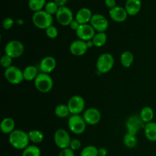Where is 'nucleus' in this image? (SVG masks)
Here are the masks:
<instances>
[{
  "label": "nucleus",
  "mask_w": 156,
  "mask_h": 156,
  "mask_svg": "<svg viewBox=\"0 0 156 156\" xmlns=\"http://www.w3.org/2000/svg\"><path fill=\"white\" fill-rule=\"evenodd\" d=\"M9 142L14 149L23 151L29 146L28 133L22 129H15L9 135Z\"/></svg>",
  "instance_id": "nucleus-1"
},
{
  "label": "nucleus",
  "mask_w": 156,
  "mask_h": 156,
  "mask_svg": "<svg viewBox=\"0 0 156 156\" xmlns=\"http://www.w3.org/2000/svg\"><path fill=\"white\" fill-rule=\"evenodd\" d=\"M32 21L35 27L42 30H46L53 25V15L47 13L45 10H41L34 13Z\"/></svg>",
  "instance_id": "nucleus-2"
},
{
  "label": "nucleus",
  "mask_w": 156,
  "mask_h": 156,
  "mask_svg": "<svg viewBox=\"0 0 156 156\" xmlns=\"http://www.w3.org/2000/svg\"><path fill=\"white\" fill-rule=\"evenodd\" d=\"M34 82L35 88L41 93L50 92L53 87V79L50 74L47 73H39Z\"/></svg>",
  "instance_id": "nucleus-3"
},
{
  "label": "nucleus",
  "mask_w": 156,
  "mask_h": 156,
  "mask_svg": "<svg viewBox=\"0 0 156 156\" xmlns=\"http://www.w3.org/2000/svg\"><path fill=\"white\" fill-rule=\"evenodd\" d=\"M114 65V58L109 53H104L98 56L96 62V68L98 73L106 74L113 69Z\"/></svg>",
  "instance_id": "nucleus-4"
},
{
  "label": "nucleus",
  "mask_w": 156,
  "mask_h": 156,
  "mask_svg": "<svg viewBox=\"0 0 156 156\" xmlns=\"http://www.w3.org/2000/svg\"><path fill=\"white\" fill-rule=\"evenodd\" d=\"M4 51L5 55H8L12 59H16L22 56L24 53V46L18 40H12L9 41L5 46Z\"/></svg>",
  "instance_id": "nucleus-5"
},
{
  "label": "nucleus",
  "mask_w": 156,
  "mask_h": 156,
  "mask_svg": "<svg viewBox=\"0 0 156 156\" xmlns=\"http://www.w3.org/2000/svg\"><path fill=\"white\" fill-rule=\"evenodd\" d=\"M86 124L83 117L79 115L70 116L68 120V127L69 130L76 135L82 134L86 129Z\"/></svg>",
  "instance_id": "nucleus-6"
},
{
  "label": "nucleus",
  "mask_w": 156,
  "mask_h": 156,
  "mask_svg": "<svg viewBox=\"0 0 156 156\" xmlns=\"http://www.w3.org/2000/svg\"><path fill=\"white\" fill-rule=\"evenodd\" d=\"M4 76L6 80L12 85H18L24 80L23 71L15 66H12L9 68L5 69Z\"/></svg>",
  "instance_id": "nucleus-7"
},
{
  "label": "nucleus",
  "mask_w": 156,
  "mask_h": 156,
  "mask_svg": "<svg viewBox=\"0 0 156 156\" xmlns=\"http://www.w3.org/2000/svg\"><path fill=\"white\" fill-rule=\"evenodd\" d=\"M67 106L72 115H79L85 110V99L80 95H73L69 100Z\"/></svg>",
  "instance_id": "nucleus-8"
},
{
  "label": "nucleus",
  "mask_w": 156,
  "mask_h": 156,
  "mask_svg": "<svg viewBox=\"0 0 156 156\" xmlns=\"http://www.w3.org/2000/svg\"><path fill=\"white\" fill-rule=\"evenodd\" d=\"M53 140H54L55 145L62 150V149L69 148L72 139L69 133L66 129H58L55 132Z\"/></svg>",
  "instance_id": "nucleus-9"
},
{
  "label": "nucleus",
  "mask_w": 156,
  "mask_h": 156,
  "mask_svg": "<svg viewBox=\"0 0 156 156\" xmlns=\"http://www.w3.org/2000/svg\"><path fill=\"white\" fill-rule=\"evenodd\" d=\"M145 123L140 118V115L132 116L129 117L126 121V129L128 133L136 136L137 133L141 128L144 129Z\"/></svg>",
  "instance_id": "nucleus-10"
},
{
  "label": "nucleus",
  "mask_w": 156,
  "mask_h": 156,
  "mask_svg": "<svg viewBox=\"0 0 156 156\" xmlns=\"http://www.w3.org/2000/svg\"><path fill=\"white\" fill-rule=\"evenodd\" d=\"M56 17L58 22L62 26H69L70 23L73 21V12L66 6L59 7Z\"/></svg>",
  "instance_id": "nucleus-11"
},
{
  "label": "nucleus",
  "mask_w": 156,
  "mask_h": 156,
  "mask_svg": "<svg viewBox=\"0 0 156 156\" xmlns=\"http://www.w3.org/2000/svg\"><path fill=\"white\" fill-rule=\"evenodd\" d=\"M90 24L97 32H105L109 27V22L104 15L94 14L91 17Z\"/></svg>",
  "instance_id": "nucleus-12"
},
{
  "label": "nucleus",
  "mask_w": 156,
  "mask_h": 156,
  "mask_svg": "<svg viewBox=\"0 0 156 156\" xmlns=\"http://www.w3.org/2000/svg\"><path fill=\"white\" fill-rule=\"evenodd\" d=\"M77 37L84 41H91L95 35V30L90 24H80L79 28L76 30Z\"/></svg>",
  "instance_id": "nucleus-13"
},
{
  "label": "nucleus",
  "mask_w": 156,
  "mask_h": 156,
  "mask_svg": "<svg viewBox=\"0 0 156 156\" xmlns=\"http://www.w3.org/2000/svg\"><path fill=\"white\" fill-rule=\"evenodd\" d=\"M83 118L85 123L88 125H96L101 121V112L94 108H90L85 110L83 114Z\"/></svg>",
  "instance_id": "nucleus-14"
},
{
  "label": "nucleus",
  "mask_w": 156,
  "mask_h": 156,
  "mask_svg": "<svg viewBox=\"0 0 156 156\" xmlns=\"http://www.w3.org/2000/svg\"><path fill=\"white\" fill-rule=\"evenodd\" d=\"M86 41L82 40H76L73 41L69 46V51L73 56H82L87 53L88 50Z\"/></svg>",
  "instance_id": "nucleus-15"
},
{
  "label": "nucleus",
  "mask_w": 156,
  "mask_h": 156,
  "mask_svg": "<svg viewBox=\"0 0 156 156\" xmlns=\"http://www.w3.org/2000/svg\"><path fill=\"white\" fill-rule=\"evenodd\" d=\"M56 60L51 56H45L41 59L39 64V68L41 73L50 74L56 69Z\"/></svg>",
  "instance_id": "nucleus-16"
},
{
  "label": "nucleus",
  "mask_w": 156,
  "mask_h": 156,
  "mask_svg": "<svg viewBox=\"0 0 156 156\" xmlns=\"http://www.w3.org/2000/svg\"><path fill=\"white\" fill-rule=\"evenodd\" d=\"M109 15L111 19L116 22H123L127 18V12L126 9L120 6H116L113 9H110Z\"/></svg>",
  "instance_id": "nucleus-17"
},
{
  "label": "nucleus",
  "mask_w": 156,
  "mask_h": 156,
  "mask_svg": "<svg viewBox=\"0 0 156 156\" xmlns=\"http://www.w3.org/2000/svg\"><path fill=\"white\" fill-rule=\"evenodd\" d=\"M91 11L88 8H82L77 12L76 15V20L80 24H88L90 22L92 17Z\"/></svg>",
  "instance_id": "nucleus-18"
},
{
  "label": "nucleus",
  "mask_w": 156,
  "mask_h": 156,
  "mask_svg": "<svg viewBox=\"0 0 156 156\" xmlns=\"http://www.w3.org/2000/svg\"><path fill=\"white\" fill-rule=\"evenodd\" d=\"M141 5L142 3L140 0H126L125 9L128 15L133 16L139 13L141 9Z\"/></svg>",
  "instance_id": "nucleus-19"
},
{
  "label": "nucleus",
  "mask_w": 156,
  "mask_h": 156,
  "mask_svg": "<svg viewBox=\"0 0 156 156\" xmlns=\"http://www.w3.org/2000/svg\"><path fill=\"white\" fill-rule=\"evenodd\" d=\"M15 122L12 117H5L0 123V129L4 134H10L15 130Z\"/></svg>",
  "instance_id": "nucleus-20"
},
{
  "label": "nucleus",
  "mask_w": 156,
  "mask_h": 156,
  "mask_svg": "<svg viewBox=\"0 0 156 156\" xmlns=\"http://www.w3.org/2000/svg\"><path fill=\"white\" fill-rule=\"evenodd\" d=\"M145 136L149 141L156 142V123L154 121L145 124Z\"/></svg>",
  "instance_id": "nucleus-21"
},
{
  "label": "nucleus",
  "mask_w": 156,
  "mask_h": 156,
  "mask_svg": "<svg viewBox=\"0 0 156 156\" xmlns=\"http://www.w3.org/2000/svg\"><path fill=\"white\" fill-rule=\"evenodd\" d=\"M140 117L141 120H143L145 124L148 123H150L153 120L154 118V111L151 107L146 106L142 108L140 111Z\"/></svg>",
  "instance_id": "nucleus-22"
},
{
  "label": "nucleus",
  "mask_w": 156,
  "mask_h": 156,
  "mask_svg": "<svg viewBox=\"0 0 156 156\" xmlns=\"http://www.w3.org/2000/svg\"><path fill=\"white\" fill-rule=\"evenodd\" d=\"M38 71L37 67L34 66H27L25 67L24 70H23V75H24V80L27 81V82H30V81H34L37 76H38Z\"/></svg>",
  "instance_id": "nucleus-23"
},
{
  "label": "nucleus",
  "mask_w": 156,
  "mask_h": 156,
  "mask_svg": "<svg viewBox=\"0 0 156 156\" xmlns=\"http://www.w3.org/2000/svg\"><path fill=\"white\" fill-rule=\"evenodd\" d=\"M134 61V56L132 52L124 51L120 55V62L125 68H129L132 66Z\"/></svg>",
  "instance_id": "nucleus-24"
},
{
  "label": "nucleus",
  "mask_w": 156,
  "mask_h": 156,
  "mask_svg": "<svg viewBox=\"0 0 156 156\" xmlns=\"http://www.w3.org/2000/svg\"><path fill=\"white\" fill-rule=\"evenodd\" d=\"M30 142L34 144H39L41 143L44 140V135L41 130L38 129H32L28 132Z\"/></svg>",
  "instance_id": "nucleus-25"
},
{
  "label": "nucleus",
  "mask_w": 156,
  "mask_h": 156,
  "mask_svg": "<svg viewBox=\"0 0 156 156\" xmlns=\"http://www.w3.org/2000/svg\"><path fill=\"white\" fill-rule=\"evenodd\" d=\"M108 37L105 32H98L95 34L93 39L91 40L94 44V47H101L106 44Z\"/></svg>",
  "instance_id": "nucleus-26"
},
{
  "label": "nucleus",
  "mask_w": 156,
  "mask_h": 156,
  "mask_svg": "<svg viewBox=\"0 0 156 156\" xmlns=\"http://www.w3.org/2000/svg\"><path fill=\"white\" fill-rule=\"evenodd\" d=\"M123 144L128 149H133L137 146L138 140H137L136 136L132 135L126 133L123 136Z\"/></svg>",
  "instance_id": "nucleus-27"
},
{
  "label": "nucleus",
  "mask_w": 156,
  "mask_h": 156,
  "mask_svg": "<svg viewBox=\"0 0 156 156\" xmlns=\"http://www.w3.org/2000/svg\"><path fill=\"white\" fill-rule=\"evenodd\" d=\"M54 113L55 115L57 117H59V118H66L70 114L69 110L67 105H64V104H61V105H57L55 108Z\"/></svg>",
  "instance_id": "nucleus-28"
},
{
  "label": "nucleus",
  "mask_w": 156,
  "mask_h": 156,
  "mask_svg": "<svg viewBox=\"0 0 156 156\" xmlns=\"http://www.w3.org/2000/svg\"><path fill=\"white\" fill-rule=\"evenodd\" d=\"M41 149L36 145H29L22 151L21 156H41Z\"/></svg>",
  "instance_id": "nucleus-29"
},
{
  "label": "nucleus",
  "mask_w": 156,
  "mask_h": 156,
  "mask_svg": "<svg viewBox=\"0 0 156 156\" xmlns=\"http://www.w3.org/2000/svg\"><path fill=\"white\" fill-rule=\"evenodd\" d=\"M80 156H98V149L91 145L87 146L81 151Z\"/></svg>",
  "instance_id": "nucleus-30"
},
{
  "label": "nucleus",
  "mask_w": 156,
  "mask_h": 156,
  "mask_svg": "<svg viewBox=\"0 0 156 156\" xmlns=\"http://www.w3.org/2000/svg\"><path fill=\"white\" fill-rule=\"evenodd\" d=\"M46 0H29L28 6L30 10L34 12L42 10L43 7L45 5Z\"/></svg>",
  "instance_id": "nucleus-31"
},
{
  "label": "nucleus",
  "mask_w": 156,
  "mask_h": 156,
  "mask_svg": "<svg viewBox=\"0 0 156 156\" xmlns=\"http://www.w3.org/2000/svg\"><path fill=\"white\" fill-rule=\"evenodd\" d=\"M58 9H59V6L55 2H49L45 5V11L52 15L56 14Z\"/></svg>",
  "instance_id": "nucleus-32"
},
{
  "label": "nucleus",
  "mask_w": 156,
  "mask_h": 156,
  "mask_svg": "<svg viewBox=\"0 0 156 156\" xmlns=\"http://www.w3.org/2000/svg\"><path fill=\"white\" fill-rule=\"evenodd\" d=\"M12 60H13V59L12 57H10L8 55L5 54L4 56H2L0 63H1L2 66L3 68H5V69H8L10 66H13L12 65Z\"/></svg>",
  "instance_id": "nucleus-33"
},
{
  "label": "nucleus",
  "mask_w": 156,
  "mask_h": 156,
  "mask_svg": "<svg viewBox=\"0 0 156 156\" xmlns=\"http://www.w3.org/2000/svg\"><path fill=\"white\" fill-rule=\"evenodd\" d=\"M46 35L47 36V37L50 38V39H55V38L57 37L58 36V30L55 26L52 25L50 27H49L48 28L46 29Z\"/></svg>",
  "instance_id": "nucleus-34"
},
{
  "label": "nucleus",
  "mask_w": 156,
  "mask_h": 156,
  "mask_svg": "<svg viewBox=\"0 0 156 156\" xmlns=\"http://www.w3.org/2000/svg\"><path fill=\"white\" fill-rule=\"evenodd\" d=\"M81 147H82V143H81L80 140H78V139H73V140H72L69 146V148L72 150H73L75 152V151H77L79 149H81Z\"/></svg>",
  "instance_id": "nucleus-35"
},
{
  "label": "nucleus",
  "mask_w": 156,
  "mask_h": 156,
  "mask_svg": "<svg viewBox=\"0 0 156 156\" xmlns=\"http://www.w3.org/2000/svg\"><path fill=\"white\" fill-rule=\"evenodd\" d=\"M14 20L12 18H6L2 22V27L5 30H9L14 25Z\"/></svg>",
  "instance_id": "nucleus-36"
},
{
  "label": "nucleus",
  "mask_w": 156,
  "mask_h": 156,
  "mask_svg": "<svg viewBox=\"0 0 156 156\" xmlns=\"http://www.w3.org/2000/svg\"><path fill=\"white\" fill-rule=\"evenodd\" d=\"M58 156H75V152L70 148H67V149H62Z\"/></svg>",
  "instance_id": "nucleus-37"
},
{
  "label": "nucleus",
  "mask_w": 156,
  "mask_h": 156,
  "mask_svg": "<svg viewBox=\"0 0 156 156\" xmlns=\"http://www.w3.org/2000/svg\"><path fill=\"white\" fill-rule=\"evenodd\" d=\"M79 26H80V24H79V23L78 22V21H76V19H75V20L73 19V21H72V22L70 23V24H69L70 28H71L72 30H77V29L79 28Z\"/></svg>",
  "instance_id": "nucleus-38"
},
{
  "label": "nucleus",
  "mask_w": 156,
  "mask_h": 156,
  "mask_svg": "<svg viewBox=\"0 0 156 156\" xmlns=\"http://www.w3.org/2000/svg\"><path fill=\"white\" fill-rule=\"evenodd\" d=\"M105 4L110 9H113V8L116 7V1L115 0H105Z\"/></svg>",
  "instance_id": "nucleus-39"
},
{
  "label": "nucleus",
  "mask_w": 156,
  "mask_h": 156,
  "mask_svg": "<svg viewBox=\"0 0 156 156\" xmlns=\"http://www.w3.org/2000/svg\"><path fill=\"white\" fill-rule=\"evenodd\" d=\"M108 154V151L106 148H99L98 149V156H107Z\"/></svg>",
  "instance_id": "nucleus-40"
},
{
  "label": "nucleus",
  "mask_w": 156,
  "mask_h": 156,
  "mask_svg": "<svg viewBox=\"0 0 156 156\" xmlns=\"http://www.w3.org/2000/svg\"><path fill=\"white\" fill-rule=\"evenodd\" d=\"M68 0H54L55 2L57 4V5L59 7H61V6H65L66 3L67 2Z\"/></svg>",
  "instance_id": "nucleus-41"
},
{
  "label": "nucleus",
  "mask_w": 156,
  "mask_h": 156,
  "mask_svg": "<svg viewBox=\"0 0 156 156\" xmlns=\"http://www.w3.org/2000/svg\"><path fill=\"white\" fill-rule=\"evenodd\" d=\"M86 42H87V45H88V48H91L92 47H94V44H93L92 41H86Z\"/></svg>",
  "instance_id": "nucleus-42"
},
{
  "label": "nucleus",
  "mask_w": 156,
  "mask_h": 156,
  "mask_svg": "<svg viewBox=\"0 0 156 156\" xmlns=\"http://www.w3.org/2000/svg\"><path fill=\"white\" fill-rule=\"evenodd\" d=\"M18 23H21V24H23V21H22V20H21V19L18 20Z\"/></svg>",
  "instance_id": "nucleus-43"
}]
</instances>
